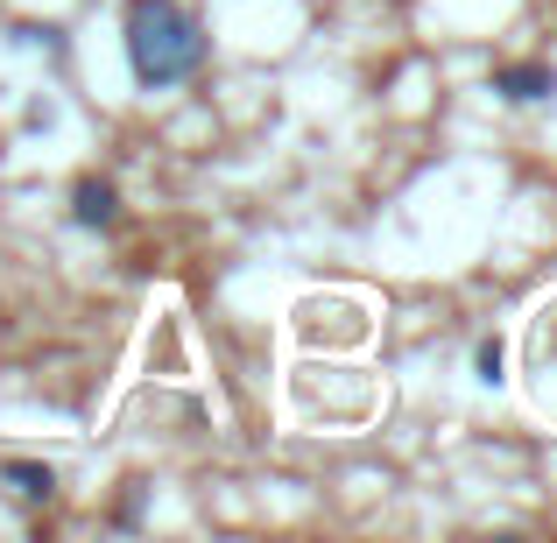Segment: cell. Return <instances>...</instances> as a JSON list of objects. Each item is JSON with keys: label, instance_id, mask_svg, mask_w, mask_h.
I'll use <instances>...</instances> for the list:
<instances>
[{"label": "cell", "instance_id": "5b68a950", "mask_svg": "<svg viewBox=\"0 0 557 543\" xmlns=\"http://www.w3.org/2000/svg\"><path fill=\"white\" fill-rule=\"evenodd\" d=\"M473 367H480V381H487V388H502V367H508V354H502V340H480V354H473Z\"/></svg>", "mask_w": 557, "mask_h": 543}, {"label": "cell", "instance_id": "6da1fadb", "mask_svg": "<svg viewBox=\"0 0 557 543\" xmlns=\"http://www.w3.org/2000/svg\"><path fill=\"white\" fill-rule=\"evenodd\" d=\"M198 64H205V36L177 0H127V71L149 92L184 85Z\"/></svg>", "mask_w": 557, "mask_h": 543}, {"label": "cell", "instance_id": "3957f363", "mask_svg": "<svg viewBox=\"0 0 557 543\" xmlns=\"http://www.w3.org/2000/svg\"><path fill=\"white\" fill-rule=\"evenodd\" d=\"M71 219H78L85 233H107L113 219H121V190H113L107 177H78V190H71Z\"/></svg>", "mask_w": 557, "mask_h": 543}, {"label": "cell", "instance_id": "277c9868", "mask_svg": "<svg viewBox=\"0 0 557 543\" xmlns=\"http://www.w3.org/2000/svg\"><path fill=\"white\" fill-rule=\"evenodd\" d=\"M0 480H8L22 502H50V494H57V473L42 459H8V466H0Z\"/></svg>", "mask_w": 557, "mask_h": 543}, {"label": "cell", "instance_id": "7a4b0ae2", "mask_svg": "<svg viewBox=\"0 0 557 543\" xmlns=\"http://www.w3.org/2000/svg\"><path fill=\"white\" fill-rule=\"evenodd\" d=\"M494 92L508 107H536V99H557V71L550 64H502L494 71Z\"/></svg>", "mask_w": 557, "mask_h": 543}]
</instances>
